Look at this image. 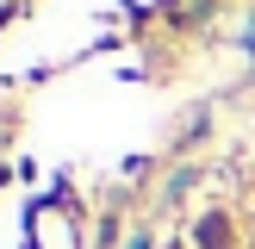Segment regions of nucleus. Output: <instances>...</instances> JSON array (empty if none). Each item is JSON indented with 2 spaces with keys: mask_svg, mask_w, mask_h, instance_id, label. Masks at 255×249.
<instances>
[{
  "mask_svg": "<svg viewBox=\"0 0 255 249\" xmlns=\"http://www.w3.org/2000/svg\"><path fill=\"white\" fill-rule=\"evenodd\" d=\"M224 237H231L224 218H206V224H199V243H206V249H224Z\"/></svg>",
  "mask_w": 255,
  "mask_h": 249,
  "instance_id": "1",
  "label": "nucleus"
}]
</instances>
